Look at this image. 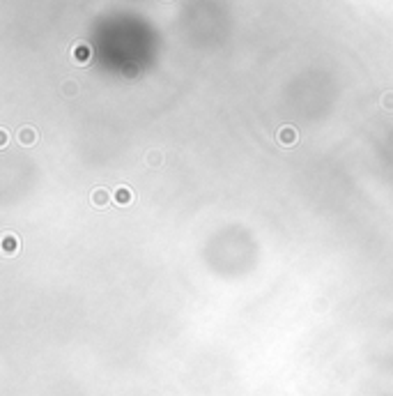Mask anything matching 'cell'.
I'll return each mask as SVG.
<instances>
[{
  "label": "cell",
  "mask_w": 393,
  "mask_h": 396,
  "mask_svg": "<svg viewBox=\"0 0 393 396\" xmlns=\"http://www.w3.org/2000/svg\"><path fill=\"white\" fill-rule=\"evenodd\" d=\"M113 201L117 203V205L127 207V205H131V203H133V191H131L129 187H115Z\"/></svg>",
  "instance_id": "cell-5"
},
{
  "label": "cell",
  "mask_w": 393,
  "mask_h": 396,
  "mask_svg": "<svg viewBox=\"0 0 393 396\" xmlns=\"http://www.w3.org/2000/svg\"><path fill=\"white\" fill-rule=\"evenodd\" d=\"M90 203H92L95 207H106V205L111 203V191L104 189V187H97L95 191L90 194Z\"/></svg>",
  "instance_id": "cell-4"
},
{
  "label": "cell",
  "mask_w": 393,
  "mask_h": 396,
  "mask_svg": "<svg viewBox=\"0 0 393 396\" xmlns=\"http://www.w3.org/2000/svg\"><path fill=\"white\" fill-rule=\"evenodd\" d=\"M62 92H65L67 97H71V95H76V92H79V86H76L74 81H67V83L62 86Z\"/></svg>",
  "instance_id": "cell-7"
},
{
  "label": "cell",
  "mask_w": 393,
  "mask_h": 396,
  "mask_svg": "<svg viewBox=\"0 0 393 396\" xmlns=\"http://www.w3.org/2000/svg\"><path fill=\"white\" fill-rule=\"evenodd\" d=\"M147 164H149V166H159V164H161V152L152 150V152L147 155Z\"/></svg>",
  "instance_id": "cell-8"
},
{
  "label": "cell",
  "mask_w": 393,
  "mask_h": 396,
  "mask_svg": "<svg viewBox=\"0 0 393 396\" xmlns=\"http://www.w3.org/2000/svg\"><path fill=\"white\" fill-rule=\"evenodd\" d=\"M276 138H278L280 145H285V148H292V145L299 141V134H297V129H295V127L285 124V127H280V129H278Z\"/></svg>",
  "instance_id": "cell-1"
},
{
  "label": "cell",
  "mask_w": 393,
  "mask_h": 396,
  "mask_svg": "<svg viewBox=\"0 0 393 396\" xmlns=\"http://www.w3.org/2000/svg\"><path fill=\"white\" fill-rule=\"evenodd\" d=\"M90 55H92V51H90L85 44H76V49H74V58H76L79 65H85V62L90 60Z\"/></svg>",
  "instance_id": "cell-6"
},
{
  "label": "cell",
  "mask_w": 393,
  "mask_h": 396,
  "mask_svg": "<svg viewBox=\"0 0 393 396\" xmlns=\"http://www.w3.org/2000/svg\"><path fill=\"white\" fill-rule=\"evenodd\" d=\"M0 247H2V254L5 256H14V254H18V249H21V240H18L14 233H5Z\"/></svg>",
  "instance_id": "cell-2"
},
{
  "label": "cell",
  "mask_w": 393,
  "mask_h": 396,
  "mask_svg": "<svg viewBox=\"0 0 393 396\" xmlns=\"http://www.w3.org/2000/svg\"><path fill=\"white\" fill-rule=\"evenodd\" d=\"M16 138H18V143H21V145L30 148V145H35V143H37L39 134H37V129H33V127H28V124H26V127H21V129H18Z\"/></svg>",
  "instance_id": "cell-3"
},
{
  "label": "cell",
  "mask_w": 393,
  "mask_h": 396,
  "mask_svg": "<svg viewBox=\"0 0 393 396\" xmlns=\"http://www.w3.org/2000/svg\"><path fill=\"white\" fill-rule=\"evenodd\" d=\"M7 138H9L7 129H0V148H5V145H7Z\"/></svg>",
  "instance_id": "cell-10"
},
{
  "label": "cell",
  "mask_w": 393,
  "mask_h": 396,
  "mask_svg": "<svg viewBox=\"0 0 393 396\" xmlns=\"http://www.w3.org/2000/svg\"><path fill=\"white\" fill-rule=\"evenodd\" d=\"M382 106L389 108V111H393V92H384L382 95Z\"/></svg>",
  "instance_id": "cell-9"
}]
</instances>
